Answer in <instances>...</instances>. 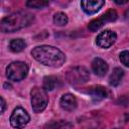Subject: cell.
Wrapping results in <instances>:
<instances>
[{
    "label": "cell",
    "instance_id": "obj_1",
    "mask_svg": "<svg viewBox=\"0 0 129 129\" xmlns=\"http://www.w3.org/2000/svg\"><path fill=\"white\" fill-rule=\"evenodd\" d=\"M31 55L38 62L52 68H59L64 63L66 56L58 48L50 45H39L31 50Z\"/></svg>",
    "mask_w": 129,
    "mask_h": 129
},
{
    "label": "cell",
    "instance_id": "obj_2",
    "mask_svg": "<svg viewBox=\"0 0 129 129\" xmlns=\"http://www.w3.org/2000/svg\"><path fill=\"white\" fill-rule=\"evenodd\" d=\"M33 18V15L26 11L14 12L1 20L0 29L3 32H14L28 26L32 22Z\"/></svg>",
    "mask_w": 129,
    "mask_h": 129
},
{
    "label": "cell",
    "instance_id": "obj_3",
    "mask_svg": "<svg viewBox=\"0 0 129 129\" xmlns=\"http://www.w3.org/2000/svg\"><path fill=\"white\" fill-rule=\"evenodd\" d=\"M31 96V106L35 113L42 112L48 103V97L46 95V92L43 88L40 87H34L32 88L30 92Z\"/></svg>",
    "mask_w": 129,
    "mask_h": 129
},
{
    "label": "cell",
    "instance_id": "obj_4",
    "mask_svg": "<svg viewBox=\"0 0 129 129\" xmlns=\"http://www.w3.org/2000/svg\"><path fill=\"white\" fill-rule=\"evenodd\" d=\"M28 73V66L23 61H12L6 70L7 78L11 81L18 82L23 80Z\"/></svg>",
    "mask_w": 129,
    "mask_h": 129
},
{
    "label": "cell",
    "instance_id": "obj_5",
    "mask_svg": "<svg viewBox=\"0 0 129 129\" xmlns=\"http://www.w3.org/2000/svg\"><path fill=\"white\" fill-rule=\"evenodd\" d=\"M90 79L89 72L84 67H76L67 73V80L72 85H83Z\"/></svg>",
    "mask_w": 129,
    "mask_h": 129
},
{
    "label": "cell",
    "instance_id": "obj_6",
    "mask_svg": "<svg viewBox=\"0 0 129 129\" xmlns=\"http://www.w3.org/2000/svg\"><path fill=\"white\" fill-rule=\"evenodd\" d=\"M29 120H30V117L28 113L21 107H17L16 109H14L10 116V124L13 128H16V129L24 128L29 122Z\"/></svg>",
    "mask_w": 129,
    "mask_h": 129
},
{
    "label": "cell",
    "instance_id": "obj_7",
    "mask_svg": "<svg viewBox=\"0 0 129 129\" xmlns=\"http://www.w3.org/2000/svg\"><path fill=\"white\" fill-rule=\"evenodd\" d=\"M117 19V12L114 9H110L108 10L106 13L102 14L100 17L92 20L89 24V29L91 31H97L98 29H100L104 24L108 23V22H112L115 21Z\"/></svg>",
    "mask_w": 129,
    "mask_h": 129
},
{
    "label": "cell",
    "instance_id": "obj_8",
    "mask_svg": "<svg viewBox=\"0 0 129 129\" xmlns=\"http://www.w3.org/2000/svg\"><path fill=\"white\" fill-rule=\"evenodd\" d=\"M116 39H117V34L114 31L107 29L98 34L96 38V43L102 48H108L114 44Z\"/></svg>",
    "mask_w": 129,
    "mask_h": 129
},
{
    "label": "cell",
    "instance_id": "obj_9",
    "mask_svg": "<svg viewBox=\"0 0 129 129\" xmlns=\"http://www.w3.org/2000/svg\"><path fill=\"white\" fill-rule=\"evenodd\" d=\"M105 4V1L103 0H86V1H81V6L83 10L87 14H94L97 11L102 8V6Z\"/></svg>",
    "mask_w": 129,
    "mask_h": 129
},
{
    "label": "cell",
    "instance_id": "obj_10",
    "mask_svg": "<svg viewBox=\"0 0 129 129\" xmlns=\"http://www.w3.org/2000/svg\"><path fill=\"white\" fill-rule=\"evenodd\" d=\"M59 105L66 111H73L77 108V99L72 94H64L59 100Z\"/></svg>",
    "mask_w": 129,
    "mask_h": 129
},
{
    "label": "cell",
    "instance_id": "obj_11",
    "mask_svg": "<svg viewBox=\"0 0 129 129\" xmlns=\"http://www.w3.org/2000/svg\"><path fill=\"white\" fill-rule=\"evenodd\" d=\"M92 70L97 76L104 77L108 72V64L104 59L100 57H96L92 61Z\"/></svg>",
    "mask_w": 129,
    "mask_h": 129
},
{
    "label": "cell",
    "instance_id": "obj_12",
    "mask_svg": "<svg viewBox=\"0 0 129 129\" xmlns=\"http://www.w3.org/2000/svg\"><path fill=\"white\" fill-rule=\"evenodd\" d=\"M88 93L92 96V98H93L94 100H97V101L103 100V99L107 98L108 95H109L108 90H107L105 87L99 86V85H98V86H93V87H91V88L89 89Z\"/></svg>",
    "mask_w": 129,
    "mask_h": 129
},
{
    "label": "cell",
    "instance_id": "obj_13",
    "mask_svg": "<svg viewBox=\"0 0 129 129\" xmlns=\"http://www.w3.org/2000/svg\"><path fill=\"white\" fill-rule=\"evenodd\" d=\"M124 76V71L121 69V68H115L112 72V74L110 75V78H109V84L113 87H117L121 81H122V78Z\"/></svg>",
    "mask_w": 129,
    "mask_h": 129
},
{
    "label": "cell",
    "instance_id": "obj_14",
    "mask_svg": "<svg viewBox=\"0 0 129 129\" xmlns=\"http://www.w3.org/2000/svg\"><path fill=\"white\" fill-rule=\"evenodd\" d=\"M58 80L55 76H46L43 79V89L45 91H52L57 87Z\"/></svg>",
    "mask_w": 129,
    "mask_h": 129
},
{
    "label": "cell",
    "instance_id": "obj_15",
    "mask_svg": "<svg viewBox=\"0 0 129 129\" xmlns=\"http://www.w3.org/2000/svg\"><path fill=\"white\" fill-rule=\"evenodd\" d=\"M9 47L13 52H20L26 47V42L22 38H14L10 41Z\"/></svg>",
    "mask_w": 129,
    "mask_h": 129
},
{
    "label": "cell",
    "instance_id": "obj_16",
    "mask_svg": "<svg viewBox=\"0 0 129 129\" xmlns=\"http://www.w3.org/2000/svg\"><path fill=\"white\" fill-rule=\"evenodd\" d=\"M46 129H72L73 125L68 121L59 120V121H52L49 124L45 125Z\"/></svg>",
    "mask_w": 129,
    "mask_h": 129
},
{
    "label": "cell",
    "instance_id": "obj_17",
    "mask_svg": "<svg viewBox=\"0 0 129 129\" xmlns=\"http://www.w3.org/2000/svg\"><path fill=\"white\" fill-rule=\"evenodd\" d=\"M68 21H69L68 16L62 12H57L53 16V23L57 26H63L68 23Z\"/></svg>",
    "mask_w": 129,
    "mask_h": 129
},
{
    "label": "cell",
    "instance_id": "obj_18",
    "mask_svg": "<svg viewBox=\"0 0 129 129\" xmlns=\"http://www.w3.org/2000/svg\"><path fill=\"white\" fill-rule=\"evenodd\" d=\"M26 5L30 8H43L45 6H48L49 5V2L48 1H44V0H29L26 2Z\"/></svg>",
    "mask_w": 129,
    "mask_h": 129
},
{
    "label": "cell",
    "instance_id": "obj_19",
    "mask_svg": "<svg viewBox=\"0 0 129 129\" xmlns=\"http://www.w3.org/2000/svg\"><path fill=\"white\" fill-rule=\"evenodd\" d=\"M119 58H120V61L129 68V50H124L120 53L119 55Z\"/></svg>",
    "mask_w": 129,
    "mask_h": 129
},
{
    "label": "cell",
    "instance_id": "obj_20",
    "mask_svg": "<svg viewBox=\"0 0 129 129\" xmlns=\"http://www.w3.org/2000/svg\"><path fill=\"white\" fill-rule=\"evenodd\" d=\"M5 108H6V103H5V100H4V98H3V97H1V113H4Z\"/></svg>",
    "mask_w": 129,
    "mask_h": 129
},
{
    "label": "cell",
    "instance_id": "obj_21",
    "mask_svg": "<svg viewBox=\"0 0 129 129\" xmlns=\"http://www.w3.org/2000/svg\"><path fill=\"white\" fill-rule=\"evenodd\" d=\"M127 2H128L127 0L126 1H118V0H115V3H117V4H125Z\"/></svg>",
    "mask_w": 129,
    "mask_h": 129
}]
</instances>
